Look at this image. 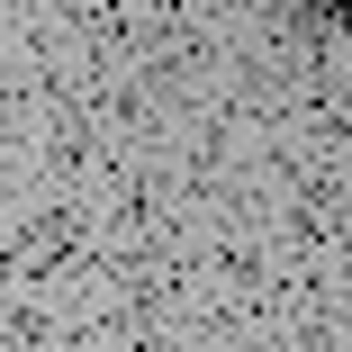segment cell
I'll list each match as a JSON object with an SVG mask.
<instances>
[{
	"label": "cell",
	"mask_w": 352,
	"mask_h": 352,
	"mask_svg": "<svg viewBox=\"0 0 352 352\" xmlns=\"http://www.w3.org/2000/svg\"><path fill=\"white\" fill-rule=\"evenodd\" d=\"M343 10H352V0H343Z\"/></svg>",
	"instance_id": "6da1fadb"
}]
</instances>
